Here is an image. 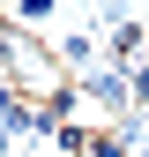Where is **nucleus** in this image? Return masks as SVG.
<instances>
[{"label": "nucleus", "instance_id": "1", "mask_svg": "<svg viewBox=\"0 0 149 157\" xmlns=\"http://www.w3.org/2000/svg\"><path fill=\"white\" fill-rule=\"evenodd\" d=\"M82 105H97V112H112V120H119V112H134V75L127 67H89L82 75Z\"/></svg>", "mask_w": 149, "mask_h": 157}, {"label": "nucleus", "instance_id": "2", "mask_svg": "<svg viewBox=\"0 0 149 157\" xmlns=\"http://www.w3.org/2000/svg\"><path fill=\"white\" fill-rule=\"evenodd\" d=\"M52 52H60V67L74 75V82H82L89 67H104V60H97V30H60V45H52Z\"/></svg>", "mask_w": 149, "mask_h": 157}, {"label": "nucleus", "instance_id": "3", "mask_svg": "<svg viewBox=\"0 0 149 157\" xmlns=\"http://www.w3.org/2000/svg\"><path fill=\"white\" fill-rule=\"evenodd\" d=\"M52 15H60V0H15V30H37V23H52Z\"/></svg>", "mask_w": 149, "mask_h": 157}, {"label": "nucleus", "instance_id": "4", "mask_svg": "<svg viewBox=\"0 0 149 157\" xmlns=\"http://www.w3.org/2000/svg\"><path fill=\"white\" fill-rule=\"evenodd\" d=\"M89 15H97V23H112V30H119V23H134V0H89Z\"/></svg>", "mask_w": 149, "mask_h": 157}, {"label": "nucleus", "instance_id": "5", "mask_svg": "<svg viewBox=\"0 0 149 157\" xmlns=\"http://www.w3.org/2000/svg\"><path fill=\"white\" fill-rule=\"evenodd\" d=\"M89 157H127V142H119L112 127H97V150H89Z\"/></svg>", "mask_w": 149, "mask_h": 157}, {"label": "nucleus", "instance_id": "6", "mask_svg": "<svg viewBox=\"0 0 149 157\" xmlns=\"http://www.w3.org/2000/svg\"><path fill=\"white\" fill-rule=\"evenodd\" d=\"M0 157H15V127L8 120H0Z\"/></svg>", "mask_w": 149, "mask_h": 157}]
</instances>
